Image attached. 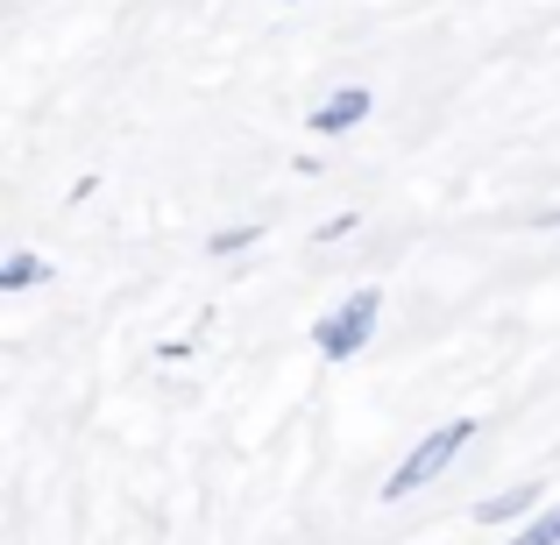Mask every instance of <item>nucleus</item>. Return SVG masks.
<instances>
[{
    "label": "nucleus",
    "instance_id": "obj_6",
    "mask_svg": "<svg viewBox=\"0 0 560 545\" xmlns=\"http://www.w3.org/2000/svg\"><path fill=\"white\" fill-rule=\"evenodd\" d=\"M504 545H560V503H547L533 524H525L518 538H504Z\"/></svg>",
    "mask_w": 560,
    "mask_h": 545
},
{
    "label": "nucleus",
    "instance_id": "obj_9",
    "mask_svg": "<svg viewBox=\"0 0 560 545\" xmlns=\"http://www.w3.org/2000/svg\"><path fill=\"white\" fill-rule=\"evenodd\" d=\"M539 227H560V205H553V213H539Z\"/></svg>",
    "mask_w": 560,
    "mask_h": 545
},
{
    "label": "nucleus",
    "instance_id": "obj_4",
    "mask_svg": "<svg viewBox=\"0 0 560 545\" xmlns=\"http://www.w3.org/2000/svg\"><path fill=\"white\" fill-rule=\"evenodd\" d=\"M533 524L539 518V482H511V489H497V496H482L476 503V524Z\"/></svg>",
    "mask_w": 560,
    "mask_h": 545
},
{
    "label": "nucleus",
    "instance_id": "obj_7",
    "mask_svg": "<svg viewBox=\"0 0 560 545\" xmlns=\"http://www.w3.org/2000/svg\"><path fill=\"white\" fill-rule=\"evenodd\" d=\"M256 241H262L256 220H248V227H220L213 241H206V256H242V248H256Z\"/></svg>",
    "mask_w": 560,
    "mask_h": 545
},
{
    "label": "nucleus",
    "instance_id": "obj_2",
    "mask_svg": "<svg viewBox=\"0 0 560 545\" xmlns=\"http://www.w3.org/2000/svg\"><path fill=\"white\" fill-rule=\"evenodd\" d=\"M376 327H383V291H376V284L348 291V298H341V305H334V312L313 327V347H319V362H334V368H341V362H355L362 347L376 341Z\"/></svg>",
    "mask_w": 560,
    "mask_h": 545
},
{
    "label": "nucleus",
    "instance_id": "obj_8",
    "mask_svg": "<svg viewBox=\"0 0 560 545\" xmlns=\"http://www.w3.org/2000/svg\"><path fill=\"white\" fill-rule=\"evenodd\" d=\"M341 234H355V213H334V220H319V241H341Z\"/></svg>",
    "mask_w": 560,
    "mask_h": 545
},
{
    "label": "nucleus",
    "instance_id": "obj_3",
    "mask_svg": "<svg viewBox=\"0 0 560 545\" xmlns=\"http://www.w3.org/2000/svg\"><path fill=\"white\" fill-rule=\"evenodd\" d=\"M370 107H376L370 85H341L334 99H319V107H313V121H305V128H313V135H348V128L370 121Z\"/></svg>",
    "mask_w": 560,
    "mask_h": 545
},
{
    "label": "nucleus",
    "instance_id": "obj_1",
    "mask_svg": "<svg viewBox=\"0 0 560 545\" xmlns=\"http://www.w3.org/2000/svg\"><path fill=\"white\" fill-rule=\"evenodd\" d=\"M476 439V418H454V425H433V433L419 439V447L405 453V461L390 467V482H383V503H405V496H419L425 482H440L454 461H462V447Z\"/></svg>",
    "mask_w": 560,
    "mask_h": 545
},
{
    "label": "nucleus",
    "instance_id": "obj_5",
    "mask_svg": "<svg viewBox=\"0 0 560 545\" xmlns=\"http://www.w3.org/2000/svg\"><path fill=\"white\" fill-rule=\"evenodd\" d=\"M36 284H50V262H43L36 248H14V256L0 262V291H36Z\"/></svg>",
    "mask_w": 560,
    "mask_h": 545
}]
</instances>
